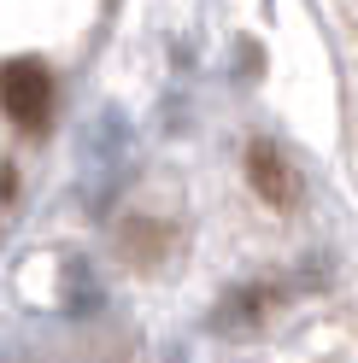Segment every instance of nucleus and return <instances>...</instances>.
<instances>
[{
	"label": "nucleus",
	"mask_w": 358,
	"mask_h": 363,
	"mask_svg": "<svg viewBox=\"0 0 358 363\" xmlns=\"http://www.w3.org/2000/svg\"><path fill=\"white\" fill-rule=\"evenodd\" d=\"M0 106H6V118L18 129H41L53 111V77L41 59H6L0 65Z\"/></svg>",
	"instance_id": "f257e3e1"
},
{
	"label": "nucleus",
	"mask_w": 358,
	"mask_h": 363,
	"mask_svg": "<svg viewBox=\"0 0 358 363\" xmlns=\"http://www.w3.org/2000/svg\"><path fill=\"white\" fill-rule=\"evenodd\" d=\"M247 182H253V194L264 199V206H276V211H288L300 199V176L276 152V141H253L247 147Z\"/></svg>",
	"instance_id": "f03ea898"
},
{
	"label": "nucleus",
	"mask_w": 358,
	"mask_h": 363,
	"mask_svg": "<svg viewBox=\"0 0 358 363\" xmlns=\"http://www.w3.org/2000/svg\"><path fill=\"white\" fill-rule=\"evenodd\" d=\"M170 240H176L170 223H153V217H129V223H124V258H136V264L165 258Z\"/></svg>",
	"instance_id": "7ed1b4c3"
},
{
	"label": "nucleus",
	"mask_w": 358,
	"mask_h": 363,
	"mask_svg": "<svg viewBox=\"0 0 358 363\" xmlns=\"http://www.w3.org/2000/svg\"><path fill=\"white\" fill-rule=\"evenodd\" d=\"M12 194H18V176H12V170H0V199H12Z\"/></svg>",
	"instance_id": "20e7f679"
},
{
	"label": "nucleus",
	"mask_w": 358,
	"mask_h": 363,
	"mask_svg": "<svg viewBox=\"0 0 358 363\" xmlns=\"http://www.w3.org/2000/svg\"><path fill=\"white\" fill-rule=\"evenodd\" d=\"M106 6H118V0H106Z\"/></svg>",
	"instance_id": "39448f33"
}]
</instances>
